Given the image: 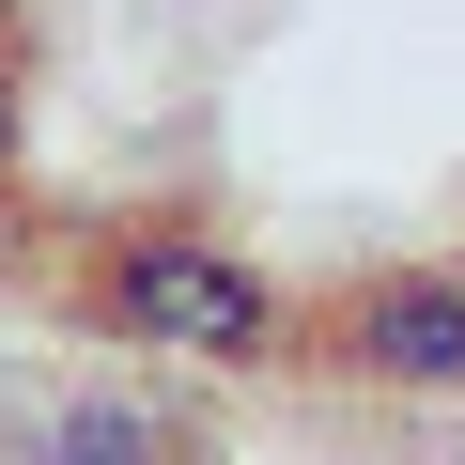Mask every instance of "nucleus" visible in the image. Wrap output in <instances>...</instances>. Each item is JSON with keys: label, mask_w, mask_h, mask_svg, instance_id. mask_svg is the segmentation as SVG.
Returning <instances> with one entry per match:
<instances>
[{"label": "nucleus", "mask_w": 465, "mask_h": 465, "mask_svg": "<svg viewBox=\"0 0 465 465\" xmlns=\"http://www.w3.org/2000/svg\"><path fill=\"white\" fill-rule=\"evenodd\" d=\"M341 357L372 388H465V264H388L341 295Z\"/></svg>", "instance_id": "nucleus-2"}, {"label": "nucleus", "mask_w": 465, "mask_h": 465, "mask_svg": "<svg viewBox=\"0 0 465 465\" xmlns=\"http://www.w3.org/2000/svg\"><path fill=\"white\" fill-rule=\"evenodd\" d=\"M47 465H171V419L155 403H63L47 419Z\"/></svg>", "instance_id": "nucleus-3"}, {"label": "nucleus", "mask_w": 465, "mask_h": 465, "mask_svg": "<svg viewBox=\"0 0 465 465\" xmlns=\"http://www.w3.org/2000/svg\"><path fill=\"white\" fill-rule=\"evenodd\" d=\"M109 326L155 357H280V280L202 249V232H140L109 264Z\"/></svg>", "instance_id": "nucleus-1"}, {"label": "nucleus", "mask_w": 465, "mask_h": 465, "mask_svg": "<svg viewBox=\"0 0 465 465\" xmlns=\"http://www.w3.org/2000/svg\"><path fill=\"white\" fill-rule=\"evenodd\" d=\"M0 171H16V94H0Z\"/></svg>", "instance_id": "nucleus-4"}]
</instances>
